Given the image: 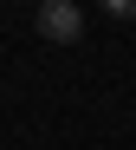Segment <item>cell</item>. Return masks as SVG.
<instances>
[{"label":"cell","instance_id":"2","mask_svg":"<svg viewBox=\"0 0 136 150\" xmlns=\"http://www.w3.org/2000/svg\"><path fill=\"white\" fill-rule=\"evenodd\" d=\"M104 7H110L117 20H136V0H104Z\"/></svg>","mask_w":136,"mask_h":150},{"label":"cell","instance_id":"1","mask_svg":"<svg viewBox=\"0 0 136 150\" xmlns=\"http://www.w3.org/2000/svg\"><path fill=\"white\" fill-rule=\"evenodd\" d=\"M33 26L52 46H71L78 33H84V7H78V0H39V7H33Z\"/></svg>","mask_w":136,"mask_h":150}]
</instances>
